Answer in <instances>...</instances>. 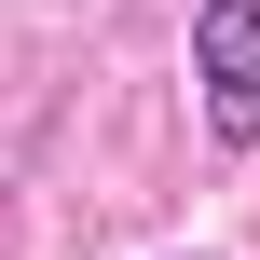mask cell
Listing matches in <instances>:
<instances>
[{"label":"cell","instance_id":"6da1fadb","mask_svg":"<svg viewBox=\"0 0 260 260\" xmlns=\"http://www.w3.org/2000/svg\"><path fill=\"white\" fill-rule=\"evenodd\" d=\"M192 96H206L219 151H260V0H206L192 14Z\"/></svg>","mask_w":260,"mask_h":260}]
</instances>
